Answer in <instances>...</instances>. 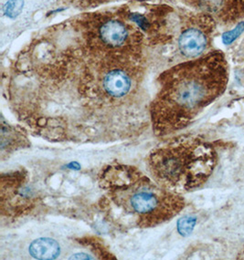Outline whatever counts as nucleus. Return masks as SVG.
Instances as JSON below:
<instances>
[{
	"mask_svg": "<svg viewBox=\"0 0 244 260\" xmlns=\"http://www.w3.org/2000/svg\"><path fill=\"white\" fill-rule=\"evenodd\" d=\"M73 36L43 38L21 54L9 85L18 119L51 141L132 138L150 122L142 50L105 49L77 21Z\"/></svg>",
	"mask_w": 244,
	"mask_h": 260,
	"instance_id": "nucleus-1",
	"label": "nucleus"
},
{
	"mask_svg": "<svg viewBox=\"0 0 244 260\" xmlns=\"http://www.w3.org/2000/svg\"><path fill=\"white\" fill-rule=\"evenodd\" d=\"M228 65L212 52L170 68L158 79L159 91L150 103L155 135L166 137L185 128L226 90Z\"/></svg>",
	"mask_w": 244,
	"mask_h": 260,
	"instance_id": "nucleus-2",
	"label": "nucleus"
},
{
	"mask_svg": "<svg viewBox=\"0 0 244 260\" xmlns=\"http://www.w3.org/2000/svg\"><path fill=\"white\" fill-rule=\"evenodd\" d=\"M99 184L110 219L127 229L158 226L185 207L179 193L163 187L134 166L110 165L101 172Z\"/></svg>",
	"mask_w": 244,
	"mask_h": 260,
	"instance_id": "nucleus-3",
	"label": "nucleus"
},
{
	"mask_svg": "<svg viewBox=\"0 0 244 260\" xmlns=\"http://www.w3.org/2000/svg\"><path fill=\"white\" fill-rule=\"evenodd\" d=\"M216 160L211 146L197 140H183L155 149L147 158V166L157 183L180 194L205 184Z\"/></svg>",
	"mask_w": 244,
	"mask_h": 260,
	"instance_id": "nucleus-4",
	"label": "nucleus"
},
{
	"mask_svg": "<svg viewBox=\"0 0 244 260\" xmlns=\"http://www.w3.org/2000/svg\"><path fill=\"white\" fill-rule=\"evenodd\" d=\"M86 36L95 44L113 50H142L143 36L122 16L94 14L79 20Z\"/></svg>",
	"mask_w": 244,
	"mask_h": 260,
	"instance_id": "nucleus-5",
	"label": "nucleus"
},
{
	"mask_svg": "<svg viewBox=\"0 0 244 260\" xmlns=\"http://www.w3.org/2000/svg\"><path fill=\"white\" fill-rule=\"evenodd\" d=\"M32 198L26 184V175L21 171L1 176V210L2 214L24 212Z\"/></svg>",
	"mask_w": 244,
	"mask_h": 260,
	"instance_id": "nucleus-6",
	"label": "nucleus"
},
{
	"mask_svg": "<svg viewBox=\"0 0 244 260\" xmlns=\"http://www.w3.org/2000/svg\"><path fill=\"white\" fill-rule=\"evenodd\" d=\"M211 17L204 14L199 21L190 22L178 37V50L188 58H196L203 53L209 41V27Z\"/></svg>",
	"mask_w": 244,
	"mask_h": 260,
	"instance_id": "nucleus-7",
	"label": "nucleus"
},
{
	"mask_svg": "<svg viewBox=\"0 0 244 260\" xmlns=\"http://www.w3.org/2000/svg\"><path fill=\"white\" fill-rule=\"evenodd\" d=\"M186 3L224 25L244 18V0H184Z\"/></svg>",
	"mask_w": 244,
	"mask_h": 260,
	"instance_id": "nucleus-8",
	"label": "nucleus"
},
{
	"mask_svg": "<svg viewBox=\"0 0 244 260\" xmlns=\"http://www.w3.org/2000/svg\"><path fill=\"white\" fill-rule=\"evenodd\" d=\"M30 256L38 259H54L60 254L59 243L51 238H39L28 247Z\"/></svg>",
	"mask_w": 244,
	"mask_h": 260,
	"instance_id": "nucleus-9",
	"label": "nucleus"
},
{
	"mask_svg": "<svg viewBox=\"0 0 244 260\" xmlns=\"http://www.w3.org/2000/svg\"><path fill=\"white\" fill-rule=\"evenodd\" d=\"M24 0H8L4 6V13L8 18H16L22 12Z\"/></svg>",
	"mask_w": 244,
	"mask_h": 260,
	"instance_id": "nucleus-10",
	"label": "nucleus"
},
{
	"mask_svg": "<svg viewBox=\"0 0 244 260\" xmlns=\"http://www.w3.org/2000/svg\"><path fill=\"white\" fill-rule=\"evenodd\" d=\"M196 224V218L187 216L178 221L177 229L182 236H189L193 231Z\"/></svg>",
	"mask_w": 244,
	"mask_h": 260,
	"instance_id": "nucleus-11",
	"label": "nucleus"
},
{
	"mask_svg": "<svg viewBox=\"0 0 244 260\" xmlns=\"http://www.w3.org/2000/svg\"><path fill=\"white\" fill-rule=\"evenodd\" d=\"M243 30L244 23H239V24L236 26L234 29H232L231 31H227L226 33L223 34V36H222L223 42H224L225 44H227V45H228V44H231V42H233L238 37L240 36Z\"/></svg>",
	"mask_w": 244,
	"mask_h": 260,
	"instance_id": "nucleus-12",
	"label": "nucleus"
}]
</instances>
